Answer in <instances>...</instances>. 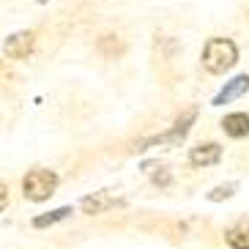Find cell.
Returning <instances> with one entry per match:
<instances>
[{
  "mask_svg": "<svg viewBox=\"0 0 249 249\" xmlns=\"http://www.w3.org/2000/svg\"><path fill=\"white\" fill-rule=\"evenodd\" d=\"M6 55L14 60H22L30 55V50H33V33L30 30H19V33H14V36L6 38Z\"/></svg>",
  "mask_w": 249,
  "mask_h": 249,
  "instance_id": "3957f363",
  "label": "cell"
},
{
  "mask_svg": "<svg viewBox=\"0 0 249 249\" xmlns=\"http://www.w3.org/2000/svg\"><path fill=\"white\" fill-rule=\"evenodd\" d=\"M225 238L233 249H249V219L235 222V225L225 233Z\"/></svg>",
  "mask_w": 249,
  "mask_h": 249,
  "instance_id": "52a82bcc",
  "label": "cell"
},
{
  "mask_svg": "<svg viewBox=\"0 0 249 249\" xmlns=\"http://www.w3.org/2000/svg\"><path fill=\"white\" fill-rule=\"evenodd\" d=\"M69 213H71V208H69V205H63V208H58V211L47 213V216H36V219H33V227H47V225H55V222L66 219Z\"/></svg>",
  "mask_w": 249,
  "mask_h": 249,
  "instance_id": "9c48e42d",
  "label": "cell"
},
{
  "mask_svg": "<svg viewBox=\"0 0 249 249\" xmlns=\"http://www.w3.org/2000/svg\"><path fill=\"white\" fill-rule=\"evenodd\" d=\"M247 90H249V77H247V74H238L235 80H230L225 88L216 93L213 104H216V107H219V104H227V102H233V99H238V96H244Z\"/></svg>",
  "mask_w": 249,
  "mask_h": 249,
  "instance_id": "5b68a950",
  "label": "cell"
},
{
  "mask_svg": "<svg viewBox=\"0 0 249 249\" xmlns=\"http://www.w3.org/2000/svg\"><path fill=\"white\" fill-rule=\"evenodd\" d=\"M58 189V176L52 170H30L22 181V192L25 197L33 200V203H41V200H50Z\"/></svg>",
  "mask_w": 249,
  "mask_h": 249,
  "instance_id": "7a4b0ae2",
  "label": "cell"
},
{
  "mask_svg": "<svg viewBox=\"0 0 249 249\" xmlns=\"http://www.w3.org/2000/svg\"><path fill=\"white\" fill-rule=\"evenodd\" d=\"M6 205H8V186H6L3 181H0V211H3Z\"/></svg>",
  "mask_w": 249,
  "mask_h": 249,
  "instance_id": "8fae6325",
  "label": "cell"
},
{
  "mask_svg": "<svg viewBox=\"0 0 249 249\" xmlns=\"http://www.w3.org/2000/svg\"><path fill=\"white\" fill-rule=\"evenodd\" d=\"M38 3H47V0H38Z\"/></svg>",
  "mask_w": 249,
  "mask_h": 249,
  "instance_id": "7c38bea8",
  "label": "cell"
},
{
  "mask_svg": "<svg viewBox=\"0 0 249 249\" xmlns=\"http://www.w3.org/2000/svg\"><path fill=\"white\" fill-rule=\"evenodd\" d=\"M238 60V50L230 38H208V44L203 50V66L211 74H225L227 69L235 66Z\"/></svg>",
  "mask_w": 249,
  "mask_h": 249,
  "instance_id": "6da1fadb",
  "label": "cell"
},
{
  "mask_svg": "<svg viewBox=\"0 0 249 249\" xmlns=\"http://www.w3.org/2000/svg\"><path fill=\"white\" fill-rule=\"evenodd\" d=\"M233 189H235V183H227V186H219V189L211 195V200H222V197H230L233 195Z\"/></svg>",
  "mask_w": 249,
  "mask_h": 249,
  "instance_id": "30bf717a",
  "label": "cell"
},
{
  "mask_svg": "<svg viewBox=\"0 0 249 249\" xmlns=\"http://www.w3.org/2000/svg\"><path fill=\"white\" fill-rule=\"evenodd\" d=\"M222 129H225L227 137H235V140L247 137V134H249V115H244V112L225 115V121H222Z\"/></svg>",
  "mask_w": 249,
  "mask_h": 249,
  "instance_id": "8992f818",
  "label": "cell"
},
{
  "mask_svg": "<svg viewBox=\"0 0 249 249\" xmlns=\"http://www.w3.org/2000/svg\"><path fill=\"white\" fill-rule=\"evenodd\" d=\"M222 159V148L216 142H200L189 151V161L195 167H208V164H216Z\"/></svg>",
  "mask_w": 249,
  "mask_h": 249,
  "instance_id": "277c9868",
  "label": "cell"
},
{
  "mask_svg": "<svg viewBox=\"0 0 249 249\" xmlns=\"http://www.w3.org/2000/svg\"><path fill=\"white\" fill-rule=\"evenodd\" d=\"M112 205H115V197H110V195H96V197L82 200V211L85 213H102L104 208H112Z\"/></svg>",
  "mask_w": 249,
  "mask_h": 249,
  "instance_id": "ba28073f",
  "label": "cell"
}]
</instances>
